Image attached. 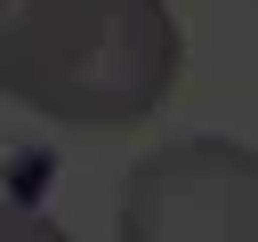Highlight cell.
I'll return each instance as SVG.
<instances>
[{
  "label": "cell",
  "instance_id": "cell-1",
  "mask_svg": "<svg viewBox=\"0 0 258 242\" xmlns=\"http://www.w3.org/2000/svg\"><path fill=\"white\" fill-rule=\"evenodd\" d=\"M185 65L169 0H0V97L64 121H145Z\"/></svg>",
  "mask_w": 258,
  "mask_h": 242
},
{
  "label": "cell",
  "instance_id": "cell-2",
  "mask_svg": "<svg viewBox=\"0 0 258 242\" xmlns=\"http://www.w3.org/2000/svg\"><path fill=\"white\" fill-rule=\"evenodd\" d=\"M129 242H250L258 234V153L242 137H177L145 153L121 186Z\"/></svg>",
  "mask_w": 258,
  "mask_h": 242
},
{
  "label": "cell",
  "instance_id": "cell-3",
  "mask_svg": "<svg viewBox=\"0 0 258 242\" xmlns=\"http://www.w3.org/2000/svg\"><path fill=\"white\" fill-rule=\"evenodd\" d=\"M0 226H8V202H0Z\"/></svg>",
  "mask_w": 258,
  "mask_h": 242
}]
</instances>
